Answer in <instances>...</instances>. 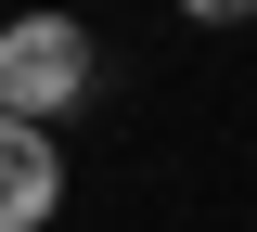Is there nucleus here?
Listing matches in <instances>:
<instances>
[{"label":"nucleus","instance_id":"f03ea898","mask_svg":"<svg viewBox=\"0 0 257 232\" xmlns=\"http://www.w3.org/2000/svg\"><path fill=\"white\" fill-rule=\"evenodd\" d=\"M52 219H64V142L0 116V232H52Z\"/></svg>","mask_w":257,"mask_h":232},{"label":"nucleus","instance_id":"f257e3e1","mask_svg":"<svg viewBox=\"0 0 257 232\" xmlns=\"http://www.w3.org/2000/svg\"><path fill=\"white\" fill-rule=\"evenodd\" d=\"M90 26H77V13H13V26H0V116H13V129H52V116H77V103H90Z\"/></svg>","mask_w":257,"mask_h":232},{"label":"nucleus","instance_id":"7ed1b4c3","mask_svg":"<svg viewBox=\"0 0 257 232\" xmlns=\"http://www.w3.org/2000/svg\"><path fill=\"white\" fill-rule=\"evenodd\" d=\"M180 26H257V0H167Z\"/></svg>","mask_w":257,"mask_h":232}]
</instances>
